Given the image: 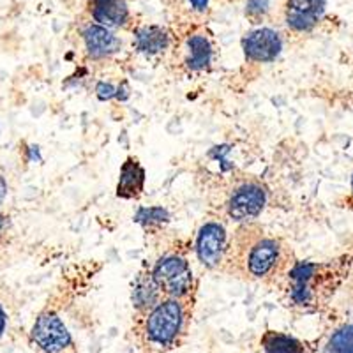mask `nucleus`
Returning <instances> with one entry per match:
<instances>
[{
    "label": "nucleus",
    "mask_w": 353,
    "mask_h": 353,
    "mask_svg": "<svg viewBox=\"0 0 353 353\" xmlns=\"http://www.w3.org/2000/svg\"><path fill=\"white\" fill-rule=\"evenodd\" d=\"M290 251L279 239L267 237L260 228L242 225L228 248L225 263L258 281L277 283L292 265Z\"/></svg>",
    "instance_id": "f257e3e1"
},
{
    "label": "nucleus",
    "mask_w": 353,
    "mask_h": 353,
    "mask_svg": "<svg viewBox=\"0 0 353 353\" xmlns=\"http://www.w3.org/2000/svg\"><path fill=\"white\" fill-rule=\"evenodd\" d=\"M339 283V272L327 261H292L276 283L281 302L297 313H313L325 304Z\"/></svg>",
    "instance_id": "f03ea898"
},
{
    "label": "nucleus",
    "mask_w": 353,
    "mask_h": 353,
    "mask_svg": "<svg viewBox=\"0 0 353 353\" xmlns=\"http://www.w3.org/2000/svg\"><path fill=\"white\" fill-rule=\"evenodd\" d=\"M193 302L163 299L147 314L134 316V336L147 353H166L181 346L191 321Z\"/></svg>",
    "instance_id": "7ed1b4c3"
},
{
    "label": "nucleus",
    "mask_w": 353,
    "mask_h": 353,
    "mask_svg": "<svg viewBox=\"0 0 353 353\" xmlns=\"http://www.w3.org/2000/svg\"><path fill=\"white\" fill-rule=\"evenodd\" d=\"M267 205V188L254 176H242L233 182L225 194L223 210L239 225H251Z\"/></svg>",
    "instance_id": "20e7f679"
},
{
    "label": "nucleus",
    "mask_w": 353,
    "mask_h": 353,
    "mask_svg": "<svg viewBox=\"0 0 353 353\" xmlns=\"http://www.w3.org/2000/svg\"><path fill=\"white\" fill-rule=\"evenodd\" d=\"M150 270L163 297L193 302L196 283L193 269L185 256L179 253H166L157 258Z\"/></svg>",
    "instance_id": "39448f33"
},
{
    "label": "nucleus",
    "mask_w": 353,
    "mask_h": 353,
    "mask_svg": "<svg viewBox=\"0 0 353 353\" xmlns=\"http://www.w3.org/2000/svg\"><path fill=\"white\" fill-rule=\"evenodd\" d=\"M30 341L43 353H74V343L62 318L53 311H44L37 316Z\"/></svg>",
    "instance_id": "423d86ee"
},
{
    "label": "nucleus",
    "mask_w": 353,
    "mask_h": 353,
    "mask_svg": "<svg viewBox=\"0 0 353 353\" xmlns=\"http://www.w3.org/2000/svg\"><path fill=\"white\" fill-rule=\"evenodd\" d=\"M228 235L221 221L207 219L200 226L194 241V251L200 263L207 269H223L226 254H228Z\"/></svg>",
    "instance_id": "0eeeda50"
},
{
    "label": "nucleus",
    "mask_w": 353,
    "mask_h": 353,
    "mask_svg": "<svg viewBox=\"0 0 353 353\" xmlns=\"http://www.w3.org/2000/svg\"><path fill=\"white\" fill-rule=\"evenodd\" d=\"M242 50L249 62L269 64L281 55L283 39L272 28H256L245 34L242 39Z\"/></svg>",
    "instance_id": "6e6552de"
},
{
    "label": "nucleus",
    "mask_w": 353,
    "mask_h": 353,
    "mask_svg": "<svg viewBox=\"0 0 353 353\" xmlns=\"http://www.w3.org/2000/svg\"><path fill=\"white\" fill-rule=\"evenodd\" d=\"M325 12V0H286L285 21L290 30L311 32Z\"/></svg>",
    "instance_id": "1a4fd4ad"
},
{
    "label": "nucleus",
    "mask_w": 353,
    "mask_h": 353,
    "mask_svg": "<svg viewBox=\"0 0 353 353\" xmlns=\"http://www.w3.org/2000/svg\"><path fill=\"white\" fill-rule=\"evenodd\" d=\"M81 39H83L85 53L92 61L108 59V57L115 55L122 46L121 39L112 32V28L97 23L85 27V30L81 32Z\"/></svg>",
    "instance_id": "9d476101"
},
{
    "label": "nucleus",
    "mask_w": 353,
    "mask_h": 353,
    "mask_svg": "<svg viewBox=\"0 0 353 353\" xmlns=\"http://www.w3.org/2000/svg\"><path fill=\"white\" fill-rule=\"evenodd\" d=\"M163 299L165 297H163V293H161L159 286H157L156 279H154L152 270L141 269L137 279H134V283H132L131 290V302L132 309H134V316L147 314Z\"/></svg>",
    "instance_id": "9b49d317"
},
{
    "label": "nucleus",
    "mask_w": 353,
    "mask_h": 353,
    "mask_svg": "<svg viewBox=\"0 0 353 353\" xmlns=\"http://www.w3.org/2000/svg\"><path fill=\"white\" fill-rule=\"evenodd\" d=\"M145 189V170L137 157H128L121 168L117 196L124 200H138Z\"/></svg>",
    "instance_id": "f8f14e48"
},
{
    "label": "nucleus",
    "mask_w": 353,
    "mask_h": 353,
    "mask_svg": "<svg viewBox=\"0 0 353 353\" xmlns=\"http://www.w3.org/2000/svg\"><path fill=\"white\" fill-rule=\"evenodd\" d=\"M214 61L212 43L201 34H194L185 41L184 68L189 72L209 71Z\"/></svg>",
    "instance_id": "ddd939ff"
},
{
    "label": "nucleus",
    "mask_w": 353,
    "mask_h": 353,
    "mask_svg": "<svg viewBox=\"0 0 353 353\" xmlns=\"http://www.w3.org/2000/svg\"><path fill=\"white\" fill-rule=\"evenodd\" d=\"M134 48H137L138 53L147 57V59L163 55L170 48L168 30L163 27H157V25L141 27L134 34Z\"/></svg>",
    "instance_id": "4468645a"
},
{
    "label": "nucleus",
    "mask_w": 353,
    "mask_h": 353,
    "mask_svg": "<svg viewBox=\"0 0 353 353\" xmlns=\"http://www.w3.org/2000/svg\"><path fill=\"white\" fill-rule=\"evenodd\" d=\"M90 12L97 25L106 28L121 27L129 18L124 0H90Z\"/></svg>",
    "instance_id": "2eb2a0df"
},
{
    "label": "nucleus",
    "mask_w": 353,
    "mask_h": 353,
    "mask_svg": "<svg viewBox=\"0 0 353 353\" xmlns=\"http://www.w3.org/2000/svg\"><path fill=\"white\" fill-rule=\"evenodd\" d=\"M261 353H305L304 341L288 334L267 330L260 339Z\"/></svg>",
    "instance_id": "dca6fc26"
},
{
    "label": "nucleus",
    "mask_w": 353,
    "mask_h": 353,
    "mask_svg": "<svg viewBox=\"0 0 353 353\" xmlns=\"http://www.w3.org/2000/svg\"><path fill=\"white\" fill-rule=\"evenodd\" d=\"M134 223L152 232V230H159L168 225L170 214L163 207H141V209H138L137 216H134Z\"/></svg>",
    "instance_id": "f3484780"
},
{
    "label": "nucleus",
    "mask_w": 353,
    "mask_h": 353,
    "mask_svg": "<svg viewBox=\"0 0 353 353\" xmlns=\"http://www.w3.org/2000/svg\"><path fill=\"white\" fill-rule=\"evenodd\" d=\"M323 353H353V323H346L334 330Z\"/></svg>",
    "instance_id": "a211bd4d"
},
{
    "label": "nucleus",
    "mask_w": 353,
    "mask_h": 353,
    "mask_svg": "<svg viewBox=\"0 0 353 353\" xmlns=\"http://www.w3.org/2000/svg\"><path fill=\"white\" fill-rule=\"evenodd\" d=\"M267 8H269V2H267V0H249L245 12H248V17L251 18H260L267 12Z\"/></svg>",
    "instance_id": "6ab92c4d"
},
{
    "label": "nucleus",
    "mask_w": 353,
    "mask_h": 353,
    "mask_svg": "<svg viewBox=\"0 0 353 353\" xmlns=\"http://www.w3.org/2000/svg\"><path fill=\"white\" fill-rule=\"evenodd\" d=\"M96 92H97V97L103 101L106 99H112V97H121V88H115L113 85L110 83H105V81H101V83H97L96 87Z\"/></svg>",
    "instance_id": "aec40b11"
},
{
    "label": "nucleus",
    "mask_w": 353,
    "mask_h": 353,
    "mask_svg": "<svg viewBox=\"0 0 353 353\" xmlns=\"http://www.w3.org/2000/svg\"><path fill=\"white\" fill-rule=\"evenodd\" d=\"M189 4L193 6V9H196V11L203 12L209 8V0H189Z\"/></svg>",
    "instance_id": "412c9836"
},
{
    "label": "nucleus",
    "mask_w": 353,
    "mask_h": 353,
    "mask_svg": "<svg viewBox=\"0 0 353 353\" xmlns=\"http://www.w3.org/2000/svg\"><path fill=\"white\" fill-rule=\"evenodd\" d=\"M9 232V217L0 214V239L4 237L6 233Z\"/></svg>",
    "instance_id": "4be33fe9"
},
{
    "label": "nucleus",
    "mask_w": 353,
    "mask_h": 353,
    "mask_svg": "<svg viewBox=\"0 0 353 353\" xmlns=\"http://www.w3.org/2000/svg\"><path fill=\"white\" fill-rule=\"evenodd\" d=\"M6 194H8V184H6V179L2 176V173H0V205L4 203Z\"/></svg>",
    "instance_id": "5701e85b"
},
{
    "label": "nucleus",
    "mask_w": 353,
    "mask_h": 353,
    "mask_svg": "<svg viewBox=\"0 0 353 353\" xmlns=\"http://www.w3.org/2000/svg\"><path fill=\"white\" fill-rule=\"evenodd\" d=\"M6 325H8V314H6V311L2 309V305H0V336L4 334Z\"/></svg>",
    "instance_id": "b1692460"
},
{
    "label": "nucleus",
    "mask_w": 353,
    "mask_h": 353,
    "mask_svg": "<svg viewBox=\"0 0 353 353\" xmlns=\"http://www.w3.org/2000/svg\"><path fill=\"white\" fill-rule=\"evenodd\" d=\"M352 191H353V179H352Z\"/></svg>",
    "instance_id": "393cba45"
}]
</instances>
